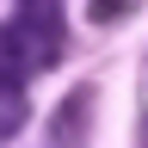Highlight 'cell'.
Returning <instances> with one entry per match:
<instances>
[{
  "instance_id": "1",
  "label": "cell",
  "mask_w": 148,
  "mask_h": 148,
  "mask_svg": "<svg viewBox=\"0 0 148 148\" xmlns=\"http://www.w3.org/2000/svg\"><path fill=\"white\" fill-rule=\"evenodd\" d=\"M86 117H92V92L80 86V92H68V99H62V111L49 117V142H56V148H80Z\"/></svg>"
},
{
  "instance_id": "2",
  "label": "cell",
  "mask_w": 148,
  "mask_h": 148,
  "mask_svg": "<svg viewBox=\"0 0 148 148\" xmlns=\"http://www.w3.org/2000/svg\"><path fill=\"white\" fill-rule=\"evenodd\" d=\"M18 123H25V92H18L12 80H0V142L18 136Z\"/></svg>"
}]
</instances>
